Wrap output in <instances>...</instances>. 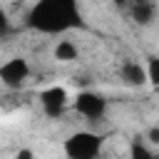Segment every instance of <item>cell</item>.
<instances>
[{"instance_id": "obj_1", "label": "cell", "mask_w": 159, "mask_h": 159, "mask_svg": "<svg viewBox=\"0 0 159 159\" xmlns=\"http://www.w3.org/2000/svg\"><path fill=\"white\" fill-rule=\"evenodd\" d=\"M27 27L42 35H62L82 25L77 0H37L27 12Z\"/></svg>"}, {"instance_id": "obj_2", "label": "cell", "mask_w": 159, "mask_h": 159, "mask_svg": "<svg viewBox=\"0 0 159 159\" xmlns=\"http://www.w3.org/2000/svg\"><path fill=\"white\" fill-rule=\"evenodd\" d=\"M67 159H99V152H102V137L97 132H89V129H80V132H72L65 144H62Z\"/></svg>"}, {"instance_id": "obj_3", "label": "cell", "mask_w": 159, "mask_h": 159, "mask_svg": "<svg viewBox=\"0 0 159 159\" xmlns=\"http://www.w3.org/2000/svg\"><path fill=\"white\" fill-rule=\"evenodd\" d=\"M70 104L75 107V112L89 122H99L107 114V97L102 92L94 89H82L75 94V99H70Z\"/></svg>"}, {"instance_id": "obj_4", "label": "cell", "mask_w": 159, "mask_h": 159, "mask_svg": "<svg viewBox=\"0 0 159 159\" xmlns=\"http://www.w3.org/2000/svg\"><path fill=\"white\" fill-rule=\"evenodd\" d=\"M30 80V62L20 55L7 57L0 65V84L7 89H20L25 87V82Z\"/></svg>"}, {"instance_id": "obj_5", "label": "cell", "mask_w": 159, "mask_h": 159, "mask_svg": "<svg viewBox=\"0 0 159 159\" xmlns=\"http://www.w3.org/2000/svg\"><path fill=\"white\" fill-rule=\"evenodd\" d=\"M40 107H42V112L47 117L57 119L70 107V92L65 87H60V84H52V87H47V89L40 92Z\"/></svg>"}, {"instance_id": "obj_6", "label": "cell", "mask_w": 159, "mask_h": 159, "mask_svg": "<svg viewBox=\"0 0 159 159\" xmlns=\"http://www.w3.org/2000/svg\"><path fill=\"white\" fill-rule=\"evenodd\" d=\"M119 80L127 84V87H144L147 84V72L139 62L134 60H124L122 67H119Z\"/></svg>"}, {"instance_id": "obj_7", "label": "cell", "mask_w": 159, "mask_h": 159, "mask_svg": "<svg viewBox=\"0 0 159 159\" xmlns=\"http://www.w3.org/2000/svg\"><path fill=\"white\" fill-rule=\"evenodd\" d=\"M132 5V20L142 27H149L157 20V2L154 0H129Z\"/></svg>"}, {"instance_id": "obj_8", "label": "cell", "mask_w": 159, "mask_h": 159, "mask_svg": "<svg viewBox=\"0 0 159 159\" xmlns=\"http://www.w3.org/2000/svg\"><path fill=\"white\" fill-rule=\"evenodd\" d=\"M52 55H55L57 62H75V60L80 57V47H77L72 40H57Z\"/></svg>"}, {"instance_id": "obj_9", "label": "cell", "mask_w": 159, "mask_h": 159, "mask_svg": "<svg viewBox=\"0 0 159 159\" xmlns=\"http://www.w3.org/2000/svg\"><path fill=\"white\" fill-rule=\"evenodd\" d=\"M129 159H157V154L149 149V144H147L142 137H137V139L129 144Z\"/></svg>"}, {"instance_id": "obj_10", "label": "cell", "mask_w": 159, "mask_h": 159, "mask_svg": "<svg viewBox=\"0 0 159 159\" xmlns=\"http://www.w3.org/2000/svg\"><path fill=\"white\" fill-rule=\"evenodd\" d=\"M147 84H152V87H157L159 84V62H157V57H149V65H147Z\"/></svg>"}, {"instance_id": "obj_11", "label": "cell", "mask_w": 159, "mask_h": 159, "mask_svg": "<svg viewBox=\"0 0 159 159\" xmlns=\"http://www.w3.org/2000/svg\"><path fill=\"white\" fill-rule=\"evenodd\" d=\"M10 32V17H7V12L0 7V37H5Z\"/></svg>"}, {"instance_id": "obj_12", "label": "cell", "mask_w": 159, "mask_h": 159, "mask_svg": "<svg viewBox=\"0 0 159 159\" xmlns=\"http://www.w3.org/2000/svg\"><path fill=\"white\" fill-rule=\"evenodd\" d=\"M147 144H152V147L159 144V127H152V129L147 132Z\"/></svg>"}, {"instance_id": "obj_13", "label": "cell", "mask_w": 159, "mask_h": 159, "mask_svg": "<svg viewBox=\"0 0 159 159\" xmlns=\"http://www.w3.org/2000/svg\"><path fill=\"white\" fill-rule=\"evenodd\" d=\"M15 159H35V152L32 149H17L15 152Z\"/></svg>"}, {"instance_id": "obj_14", "label": "cell", "mask_w": 159, "mask_h": 159, "mask_svg": "<svg viewBox=\"0 0 159 159\" xmlns=\"http://www.w3.org/2000/svg\"><path fill=\"white\" fill-rule=\"evenodd\" d=\"M112 2H114L117 7H127V5H129V0H112Z\"/></svg>"}]
</instances>
